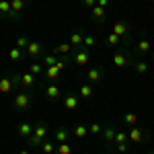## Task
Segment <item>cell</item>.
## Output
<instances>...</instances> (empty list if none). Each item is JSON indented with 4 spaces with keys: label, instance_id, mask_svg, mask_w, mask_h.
Instances as JSON below:
<instances>
[{
    "label": "cell",
    "instance_id": "cell-24",
    "mask_svg": "<svg viewBox=\"0 0 154 154\" xmlns=\"http://www.w3.org/2000/svg\"><path fill=\"white\" fill-rule=\"evenodd\" d=\"M11 0H0V19H6V21H11Z\"/></svg>",
    "mask_w": 154,
    "mask_h": 154
},
{
    "label": "cell",
    "instance_id": "cell-15",
    "mask_svg": "<svg viewBox=\"0 0 154 154\" xmlns=\"http://www.w3.org/2000/svg\"><path fill=\"white\" fill-rule=\"evenodd\" d=\"M111 60H113V66L115 68H128V66H131V62H134L125 51H115Z\"/></svg>",
    "mask_w": 154,
    "mask_h": 154
},
{
    "label": "cell",
    "instance_id": "cell-39",
    "mask_svg": "<svg viewBox=\"0 0 154 154\" xmlns=\"http://www.w3.org/2000/svg\"><path fill=\"white\" fill-rule=\"evenodd\" d=\"M66 62H68V60H66V58L58 60V62H56V68H58V70L62 72V70H64V68H66Z\"/></svg>",
    "mask_w": 154,
    "mask_h": 154
},
{
    "label": "cell",
    "instance_id": "cell-33",
    "mask_svg": "<svg viewBox=\"0 0 154 154\" xmlns=\"http://www.w3.org/2000/svg\"><path fill=\"white\" fill-rule=\"evenodd\" d=\"M54 154H74V150H72V146L68 142H64V144H58L56 146V152Z\"/></svg>",
    "mask_w": 154,
    "mask_h": 154
},
{
    "label": "cell",
    "instance_id": "cell-36",
    "mask_svg": "<svg viewBox=\"0 0 154 154\" xmlns=\"http://www.w3.org/2000/svg\"><path fill=\"white\" fill-rule=\"evenodd\" d=\"M29 43H31V41H29L27 37H19V39L14 41V45H17L19 49H23V51H27V48H29Z\"/></svg>",
    "mask_w": 154,
    "mask_h": 154
},
{
    "label": "cell",
    "instance_id": "cell-27",
    "mask_svg": "<svg viewBox=\"0 0 154 154\" xmlns=\"http://www.w3.org/2000/svg\"><path fill=\"white\" fill-rule=\"evenodd\" d=\"M23 58H25V51L19 49L17 45H12V48L8 49V60H11V62H21Z\"/></svg>",
    "mask_w": 154,
    "mask_h": 154
},
{
    "label": "cell",
    "instance_id": "cell-10",
    "mask_svg": "<svg viewBox=\"0 0 154 154\" xmlns=\"http://www.w3.org/2000/svg\"><path fill=\"white\" fill-rule=\"evenodd\" d=\"M72 51H74V48H72L70 41H62V43H58V45H54V56H62V58L70 60L72 58Z\"/></svg>",
    "mask_w": 154,
    "mask_h": 154
},
{
    "label": "cell",
    "instance_id": "cell-19",
    "mask_svg": "<svg viewBox=\"0 0 154 154\" xmlns=\"http://www.w3.org/2000/svg\"><path fill=\"white\" fill-rule=\"evenodd\" d=\"M88 134H91V131H88V125H86V123H76V125L72 128V136L78 138V140H84Z\"/></svg>",
    "mask_w": 154,
    "mask_h": 154
},
{
    "label": "cell",
    "instance_id": "cell-9",
    "mask_svg": "<svg viewBox=\"0 0 154 154\" xmlns=\"http://www.w3.org/2000/svg\"><path fill=\"white\" fill-rule=\"evenodd\" d=\"M72 62L76 64V66H86L88 62H91V54H88V49L86 48H76L72 51Z\"/></svg>",
    "mask_w": 154,
    "mask_h": 154
},
{
    "label": "cell",
    "instance_id": "cell-4",
    "mask_svg": "<svg viewBox=\"0 0 154 154\" xmlns=\"http://www.w3.org/2000/svg\"><path fill=\"white\" fill-rule=\"evenodd\" d=\"M31 105H33V95H31V91H21V93H17V95L12 97V107H14L17 111H27Z\"/></svg>",
    "mask_w": 154,
    "mask_h": 154
},
{
    "label": "cell",
    "instance_id": "cell-31",
    "mask_svg": "<svg viewBox=\"0 0 154 154\" xmlns=\"http://www.w3.org/2000/svg\"><path fill=\"white\" fill-rule=\"evenodd\" d=\"M39 62H43V68H49V66H56L58 56H54V54H43V58L39 60Z\"/></svg>",
    "mask_w": 154,
    "mask_h": 154
},
{
    "label": "cell",
    "instance_id": "cell-16",
    "mask_svg": "<svg viewBox=\"0 0 154 154\" xmlns=\"http://www.w3.org/2000/svg\"><path fill=\"white\" fill-rule=\"evenodd\" d=\"M35 84H37V76H35V74H31L29 70L21 74V86H23L25 91H33Z\"/></svg>",
    "mask_w": 154,
    "mask_h": 154
},
{
    "label": "cell",
    "instance_id": "cell-38",
    "mask_svg": "<svg viewBox=\"0 0 154 154\" xmlns=\"http://www.w3.org/2000/svg\"><path fill=\"white\" fill-rule=\"evenodd\" d=\"M80 2H82V6H84V8H88V11L97 6V0H80Z\"/></svg>",
    "mask_w": 154,
    "mask_h": 154
},
{
    "label": "cell",
    "instance_id": "cell-28",
    "mask_svg": "<svg viewBox=\"0 0 154 154\" xmlns=\"http://www.w3.org/2000/svg\"><path fill=\"white\" fill-rule=\"evenodd\" d=\"M27 70L31 72V74H35L37 78L45 72V68H43V64H39V62H29V66H27Z\"/></svg>",
    "mask_w": 154,
    "mask_h": 154
},
{
    "label": "cell",
    "instance_id": "cell-30",
    "mask_svg": "<svg viewBox=\"0 0 154 154\" xmlns=\"http://www.w3.org/2000/svg\"><path fill=\"white\" fill-rule=\"evenodd\" d=\"M39 150H41V154H54V152H56V142H51V140H43V144L39 146Z\"/></svg>",
    "mask_w": 154,
    "mask_h": 154
},
{
    "label": "cell",
    "instance_id": "cell-1",
    "mask_svg": "<svg viewBox=\"0 0 154 154\" xmlns=\"http://www.w3.org/2000/svg\"><path fill=\"white\" fill-rule=\"evenodd\" d=\"M48 134H49L48 123H45V121H39V123L33 125V134L27 138V144H29L31 148H39V146L43 144V140H48Z\"/></svg>",
    "mask_w": 154,
    "mask_h": 154
},
{
    "label": "cell",
    "instance_id": "cell-8",
    "mask_svg": "<svg viewBox=\"0 0 154 154\" xmlns=\"http://www.w3.org/2000/svg\"><path fill=\"white\" fill-rule=\"evenodd\" d=\"M25 56L29 60H33V62H39V60L43 58V43L41 41H31L27 51H25Z\"/></svg>",
    "mask_w": 154,
    "mask_h": 154
},
{
    "label": "cell",
    "instance_id": "cell-21",
    "mask_svg": "<svg viewBox=\"0 0 154 154\" xmlns=\"http://www.w3.org/2000/svg\"><path fill=\"white\" fill-rule=\"evenodd\" d=\"M45 97H48V101L56 103L60 97H62V91L58 88V84H49V86H45Z\"/></svg>",
    "mask_w": 154,
    "mask_h": 154
},
{
    "label": "cell",
    "instance_id": "cell-6",
    "mask_svg": "<svg viewBox=\"0 0 154 154\" xmlns=\"http://www.w3.org/2000/svg\"><path fill=\"white\" fill-rule=\"evenodd\" d=\"M111 31L123 39V45H130V43H131V29L128 27V23H123V21H117V23H113Z\"/></svg>",
    "mask_w": 154,
    "mask_h": 154
},
{
    "label": "cell",
    "instance_id": "cell-25",
    "mask_svg": "<svg viewBox=\"0 0 154 154\" xmlns=\"http://www.w3.org/2000/svg\"><path fill=\"white\" fill-rule=\"evenodd\" d=\"M78 95L82 97V99H93V97H95V88H93V84H91V82L80 84V88H78Z\"/></svg>",
    "mask_w": 154,
    "mask_h": 154
},
{
    "label": "cell",
    "instance_id": "cell-18",
    "mask_svg": "<svg viewBox=\"0 0 154 154\" xmlns=\"http://www.w3.org/2000/svg\"><path fill=\"white\" fill-rule=\"evenodd\" d=\"M84 35H86V33H84L82 29H74V31L70 33V39H68V41L72 43V48H74V49H76V48H80V45H82V41H84Z\"/></svg>",
    "mask_w": 154,
    "mask_h": 154
},
{
    "label": "cell",
    "instance_id": "cell-2",
    "mask_svg": "<svg viewBox=\"0 0 154 154\" xmlns=\"http://www.w3.org/2000/svg\"><path fill=\"white\" fill-rule=\"evenodd\" d=\"M115 134H117V128L111 121H107L105 125H103V131H101V140H103L105 150H109V152L115 148Z\"/></svg>",
    "mask_w": 154,
    "mask_h": 154
},
{
    "label": "cell",
    "instance_id": "cell-22",
    "mask_svg": "<svg viewBox=\"0 0 154 154\" xmlns=\"http://www.w3.org/2000/svg\"><path fill=\"white\" fill-rule=\"evenodd\" d=\"M17 134H19L21 138H25V140H27V138L33 134V125H31L29 121H21V123H19V128H17Z\"/></svg>",
    "mask_w": 154,
    "mask_h": 154
},
{
    "label": "cell",
    "instance_id": "cell-34",
    "mask_svg": "<svg viewBox=\"0 0 154 154\" xmlns=\"http://www.w3.org/2000/svg\"><path fill=\"white\" fill-rule=\"evenodd\" d=\"M97 45V37H93V35H84V41H82V48H86V49H91V48H95Z\"/></svg>",
    "mask_w": 154,
    "mask_h": 154
},
{
    "label": "cell",
    "instance_id": "cell-12",
    "mask_svg": "<svg viewBox=\"0 0 154 154\" xmlns=\"http://www.w3.org/2000/svg\"><path fill=\"white\" fill-rule=\"evenodd\" d=\"M70 138H72V130L66 128V125H58L56 131H54V142L56 144H64V142H68Z\"/></svg>",
    "mask_w": 154,
    "mask_h": 154
},
{
    "label": "cell",
    "instance_id": "cell-32",
    "mask_svg": "<svg viewBox=\"0 0 154 154\" xmlns=\"http://www.w3.org/2000/svg\"><path fill=\"white\" fill-rule=\"evenodd\" d=\"M130 142V138H128V131L125 130H117V134H115V146L117 144H128ZM115 150V148H113Z\"/></svg>",
    "mask_w": 154,
    "mask_h": 154
},
{
    "label": "cell",
    "instance_id": "cell-41",
    "mask_svg": "<svg viewBox=\"0 0 154 154\" xmlns=\"http://www.w3.org/2000/svg\"><path fill=\"white\" fill-rule=\"evenodd\" d=\"M19 154H31V152H29V150H21Z\"/></svg>",
    "mask_w": 154,
    "mask_h": 154
},
{
    "label": "cell",
    "instance_id": "cell-23",
    "mask_svg": "<svg viewBox=\"0 0 154 154\" xmlns=\"http://www.w3.org/2000/svg\"><path fill=\"white\" fill-rule=\"evenodd\" d=\"M64 107H66V109H70V111H74V109L78 107V95H74V93L64 95Z\"/></svg>",
    "mask_w": 154,
    "mask_h": 154
},
{
    "label": "cell",
    "instance_id": "cell-35",
    "mask_svg": "<svg viewBox=\"0 0 154 154\" xmlns=\"http://www.w3.org/2000/svg\"><path fill=\"white\" fill-rule=\"evenodd\" d=\"M88 131L93 134V136H101V131H103V123H88Z\"/></svg>",
    "mask_w": 154,
    "mask_h": 154
},
{
    "label": "cell",
    "instance_id": "cell-7",
    "mask_svg": "<svg viewBox=\"0 0 154 154\" xmlns=\"http://www.w3.org/2000/svg\"><path fill=\"white\" fill-rule=\"evenodd\" d=\"M29 6V0H11V21L12 23H17V21H21L25 14V8Z\"/></svg>",
    "mask_w": 154,
    "mask_h": 154
},
{
    "label": "cell",
    "instance_id": "cell-37",
    "mask_svg": "<svg viewBox=\"0 0 154 154\" xmlns=\"http://www.w3.org/2000/svg\"><path fill=\"white\" fill-rule=\"evenodd\" d=\"M128 150H130V144H117L115 146V152L117 154H128Z\"/></svg>",
    "mask_w": 154,
    "mask_h": 154
},
{
    "label": "cell",
    "instance_id": "cell-29",
    "mask_svg": "<svg viewBox=\"0 0 154 154\" xmlns=\"http://www.w3.org/2000/svg\"><path fill=\"white\" fill-rule=\"evenodd\" d=\"M60 74H62V72H60L58 68H56V66H49V68H45V72H43V76L48 78L49 82H54V80H58V78H60Z\"/></svg>",
    "mask_w": 154,
    "mask_h": 154
},
{
    "label": "cell",
    "instance_id": "cell-43",
    "mask_svg": "<svg viewBox=\"0 0 154 154\" xmlns=\"http://www.w3.org/2000/svg\"><path fill=\"white\" fill-rule=\"evenodd\" d=\"M150 2H154V0H150Z\"/></svg>",
    "mask_w": 154,
    "mask_h": 154
},
{
    "label": "cell",
    "instance_id": "cell-5",
    "mask_svg": "<svg viewBox=\"0 0 154 154\" xmlns=\"http://www.w3.org/2000/svg\"><path fill=\"white\" fill-rule=\"evenodd\" d=\"M128 138H130L131 144H146L150 140V134L144 130V128L134 125V128H128Z\"/></svg>",
    "mask_w": 154,
    "mask_h": 154
},
{
    "label": "cell",
    "instance_id": "cell-17",
    "mask_svg": "<svg viewBox=\"0 0 154 154\" xmlns=\"http://www.w3.org/2000/svg\"><path fill=\"white\" fill-rule=\"evenodd\" d=\"M130 68L136 72L138 76H146V74L150 72V66H148V62H144V60H134Z\"/></svg>",
    "mask_w": 154,
    "mask_h": 154
},
{
    "label": "cell",
    "instance_id": "cell-3",
    "mask_svg": "<svg viewBox=\"0 0 154 154\" xmlns=\"http://www.w3.org/2000/svg\"><path fill=\"white\" fill-rule=\"evenodd\" d=\"M19 86H21V74H6L0 78V93L2 95H8Z\"/></svg>",
    "mask_w": 154,
    "mask_h": 154
},
{
    "label": "cell",
    "instance_id": "cell-42",
    "mask_svg": "<svg viewBox=\"0 0 154 154\" xmlns=\"http://www.w3.org/2000/svg\"><path fill=\"white\" fill-rule=\"evenodd\" d=\"M148 154H154V150H150V152H148Z\"/></svg>",
    "mask_w": 154,
    "mask_h": 154
},
{
    "label": "cell",
    "instance_id": "cell-40",
    "mask_svg": "<svg viewBox=\"0 0 154 154\" xmlns=\"http://www.w3.org/2000/svg\"><path fill=\"white\" fill-rule=\"evenodd\" d=\"M97 4H99V6H103V8H107V6L111 4V0H97Z\"/></svg>",
    "mask_w": 154,
    "mask_h": 154
},
{
    "label": "cell",
    "instance_id": "cell-11",
    "mask_svg": "<svg viewBox=\"0 0 154 154\" xmlns=\"http://www.w3.org/2000/svg\"><path fill=\"white\" fill-rule=\"evenodd\" d=\"M86 78H88V82H91V84H101V82H103V78H105V70H103L101 66H91V68H88V74H86Z\"/></svg>",
    "mask_w": 154,
    "mask_h": 154
},
{
    "label": "cell",
    "instance_id": "cell-13",
    "mask_svg": "<svg viewBox=\"0 0 154 154\" xmlns=\"http://www.w3.org/2000/svg\"><path fill=\"white\" fill-rule=\"evenodd\" d=\"M88 17H91V21H93L95 25H105V21H107L105 8H103V6H99V4H97L95 8H91V11H88Z\"/></svg>",
    "mask_w": 154,
    "mask_h": 154
},
{
    "label": "cell",
    "instance_id": "cell-26",
    "mask_svg": "<svg viewBox=\"0 0 154 154\" xmlns=\"http://www.w3.org/2000/svg\"><path fill=\"white\" fill-rule=\"evenodd\" d=\"M123 125L125 128H134V125H138V113H134V111H128L125 115H123Z\"/></svg>",
    "mask_w": 154,
    "mask_h": 154
},
{
    "label": "cell",
    "instance_id": "cell-20",
    "mask_svg": "<svg viewBox=\"0 0 154 154\" xmlns=\"http://www.w3.org/2000/svg\"><path fill=\"white\" fill-rule=\"evenodd\" d=\"M105 45L107 48H119V45H123V39L119 35H115L113 31H109L105 35Z\"/></svg>",
    "mask_w": 154,
    "mask_h": 154
},
{
    "label": "cell",
    "instance_id": "cell-14",
    "mask_svg": "<svg viewBox=\"0 0 154 154\" xmlns=\"http://www.w3.org/2000/svg\"><path fill=\"white\" fill-rule=\"evenodd\" d=\"M134 51H136V56H140V58H144L146 54H150V51H152V43H150V39H146V37L138 39L136 45H134Z\"/></svg>",
    "mask_w": 154,
    "mask_h": 154
}]
</instances>
